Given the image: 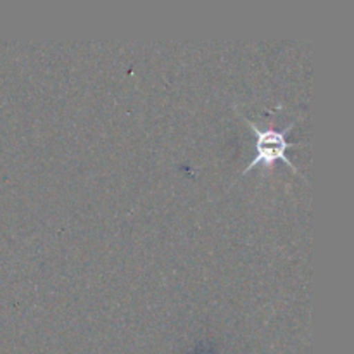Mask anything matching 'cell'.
Listing matches in <instances>:
<instances>
[{
	"label": "cell",
	"instance_id": "1",
	"mask_svg": "<svg viewBox=\"0 0 354 354\" xmlns=\"http://www.w3.org/2000/svg\"><path fill=\"white\" fill-rule=\"evenodd\" d=\"M242 120L249 124V128L254 133V159L249 162L248 168L242 171V175L249 173L251 169L263 166V168L270 169L273 168L277 161L286 162L287 168L292 169L294 173H299V169L294 166V162L287 158V149L290 147H299L303 144H297V142H289L287 140V135L294 128V123L287 124V128L283 130H275V128H261L254 123V121L248 120V118L242 116Z\"/></svg>",
	"mask_w": 354,
	"mask_h": 354
}]
</instances>
